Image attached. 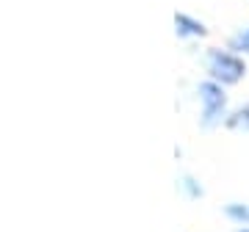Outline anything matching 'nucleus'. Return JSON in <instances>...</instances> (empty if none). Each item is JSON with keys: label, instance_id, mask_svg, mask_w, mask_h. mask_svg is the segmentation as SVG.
<instances>
[{"label": "nucleus", "instance_id": "1", "mask_svg": "<svg viewBox=\"0 0 249 232\" xmlns=\"http://www.w3.org/2000/svg\"><path fill=\"white\" fill-rule=\"evenodd\" d=\"M196 102H199V125L205 130H216V127L227 125V116H230V102H227V91H224L222 83L205 81L196 83Z\"/></svg>", "mask_w": 249, "mask_h": 232}, {"label": "nucleus", "instance_id": "2", "mask_svg": "<svg viewBox=\"0 0 249 232\" xmlns=\"http://www.w3.org/2000/svg\"><path fill=\"white\" fill-rule=\"evenodd\" d=\"M205 72L208 78L216 83L227 86H238L247 78V58L238 53H232L230 47H211L205 53Z\"/></svg>", "mask_w": 249, "mask_h": 232}, {"label": "nucleus", "instance_id": "3", "mask_svg": "<svg viewBox=\"0 0 249 232\" xmlns=\"http://www.w3.org/2000/svg\"><path fill=\"white\" fill-rule=\"evenodd\" d=\"M175 33H178V39L191 42V39H205V36H208V28H205L202 19L191 17L186 11H178V14H175Z\"/></svg>", "mask_w": 249, "mask_h": 232}, {"label": "nucleus", "instance_id": "4", "mask_svg": "<svg viewBox=\"0 0 249 232\" xmlns=\"http://www.w3.org/2000/svg\"><path fill=\"white\" fill-rule=\"evenodd\" d=\"M178 191H180L186 199H202V197H205L202 182H199L194 174H180V177H178Z\"/></svg>", "mask_w": 249, "mask_h": 232}, {"label": "nucleus", "instance_id": "5", "mask_svg": "<svg viewBox=\"0 0 249 232\" xmlns=\"http://www.w3.org/2000/svg\"><path fill=\"white\" fill-rule=\"evenodd\" d=\"M224 215L235 227H249V202H227L224 205Z\"/></svg>", "mask_w": 249, "mask_h": 232}, {"label": "nucleus", "instance_id": "6", "mask_svg": "<svg viewBox=\"0 0 249 232\" xmlns=\"http://www.w3.org/2000/svg\"><path fill=\"white\" fill-rule=\"evenodd\" d=\"M224 127H230V130H247V133H249V102H244V105H238V108H232Z\"/></svg>", "mask_w": 249, "mask_h": 232}, {"label": "nucleus", "instance_id": "7", "mask_svg": "<svg viewBox=\"0 0 249 232\" xmlns=\"http://www.w3.org/2000/svg\"><path fill=\"white\" fill-rule=\"evenodd\" d=\"M227 47H230L232 53H238V55H244V58H247V55H249V25L241 28V31H235V33L230 36Z\"/></svg>", "mask_w": 249, "mask_h": 232}, {"label": "nucleus", "instance_id": "8", "mask_svg": "<svg viewBox=\"0 0 249 232\" xmlns=\"http://www.w3.org/2000/svg\"><path fill=\"white\" fill-rule=\"evenodd\" d=\"M235 232H249V227H238V230H235Z\"/></svg>", "mask_w": 249, "mask_h": 232}]
</instances>
